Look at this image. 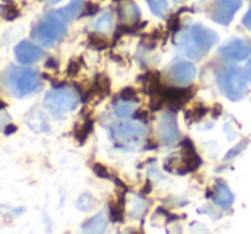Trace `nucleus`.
Here are the masks:
<instances>
[{"instance_id": "nucleus-1", "label": "nucleus", "mask_w": 251, "mask_h": 234, "mask_svg": "<svg viewBox=\"0 0 251 234\" xmlns=\"http://www.w3.org/2000/svg\"><path fill=\"white\" fill-rule=\"evenodd\" d=\"M217 82L221 91L231 101H239L248 91V77L239 67H226L217 74Z\"/></svg>"}, {"instance_id": "nucleus-2", "label": "nucleus", "mask_w": 251, "mask_h": 234, "mask_svg": "<svg viewBox=\"0 0 251 234\" xmlns=\"http://www.w3.org/2000/svg\"><path fill=\"white\" fill-rule=\"evenodd\" d=\"M5 82L9 86L10 93L17 98L31 94L40 84V76L38 72L26 67H10L5 74Z\"/></svg>"}, {"instance_id": "nucleus-3", "label": "nucleus", "mask_w": 251, "mask_h": 234, "mask_svg": "<svg viewBox=\"0 0 251 234\" xmlns=\"http://www.w3.org/2000/svg\"><path fill=\"white\" fill-rule=\"evenodd\" d=\"M146 127L142 123L137 122H125L118 123L111 129V137L115 142L122 147L126 149H135L142 144V140L146 139Z\"/></svg>"}, {"instance_id": "nucleus-4", "label": "nucleus", "mask_w": 251, "mask_h": 234, "mask_svg": "<svg viewBox=\"0 0 251 234\" xmlns=\"http://www.w3.org/2000/svg\"><path fill=\"white\" fill-rule=\"evenodd\" d=\"M79 104V96L70 87H60L53 89L45 96V106L55 115H63L77 108Z\"/></svg>"}, {"instance_id": "nucleus-5", "label": "nucleus", "mask_w": 251, "mask_h": 234, "mask_svg": "<svg viewBox=\"0 0 251 234\" xmlns=\"http://www.w3.org/2000/svg\"><path fill=\"white\" fill-rule=\"evenodd\" d=\"M67 33V26L65 23L58 19H53L48 17L45 21H41L36 27L33 29V38L43 47H51L56 41H60V38Z\"/></svg>"}, {"instance_id": "nucleus-6", "label": "nucleus", "mask_w": 251, "mask_h": 234, "mask_svg": "<svg viewBox=\"0 0 251 234\" xmlns=\"http://www.w3.org/2000/svg\"><path fill=\"white\" fill-rule=\"evenodd\" d=\"M159 139L164 145H173L179 140V132H178V123H176V116L175 113L168 111L161 116L159 120Z\"/></svg>"}, {"instance_id": "nucleus-7", "label": "nucleus", "mask_w": 251, "mask_h": 234, "mask_svg": "<svg viewBox=\"0 0 251 234\" xmlns=\"http://www.w3.org/2000/svg\"><path fill=\"white\" fill-rule=\"evenodd\" d=\"M251 55V43L246 40H231L221 48V56L231 62H239Z\"/></svg>"}, {"instance_id": "nucleus-8", "label": "nucleus", "mask_w": 251, "mask_h": 234, "mask_svg": "<svg viewBox=\"0 0 251 234\" xmlns=\"http://www.w3.org/2000/svg\"><path fill=\"white\" fill-rule=\"evenodd\" d=\"M168 76L178 86H186L190 84L197 76V69L190 62H175L168 69Z\"/></svg>"}, {"instance_id": "nucleus-9", "label": "nucleus", "mask_w": 251, "mask_h": 234, "mask_svg": "<svg viewBox=\"0 0 251 234\" xmlns=\"http://www.w3.org/2000/svg\"><path fill=\"white\" fill-rule=\"evenodd\" d=\"M243 0H215L214 3V19L221 24H229L241 7Z\"/></svg>"}, {"instance_id": "nucleus-10", "label": "nucleus", "mask_w": 251, "mask_h": 234, "mask_svg": "<svg viewBox=\"0 0 251 234\" xmlns=\"http://www.w3.org/2000/svg\"><path fill=\"white\" fill-rule=\"evenodd\" d=\"M190 33H192L197 47L200 48L201 55H203L205 52H208V50L217 43V34H215L212 29H208V27L201 26V24H195V26H192L190 27Z\"/></svg>"}, {"instance_id": "nucleus-11", "label": "nucleus", "mask_w": 251, "mask_h": 234, "mask_svg": "<svg viewBox=\"0 0 251 234\" xmlns=\"http://www.w3.org/2000/svg\"><path fill=\"white\" fill-rule=\"evenodd\" d=\"M14 53H16V58L21 63H24V65L34 63L43 58V50L36 47V45H33L31 41H21L16 47V50H14Z\"/></svg>"}, {"instance_id": "nucleus-12", "label": "nucleus", "mask_w": 251, "mask_h": 234, "mask_svg": "<svg viewBox=\"0 0 251 234\" xmlns=\"http://www.w3.org/2000/svg\"><path fill=\"white\" fill-rule=\"evenodd\" d=\"M84 10V0H72L67 7L60 10H55V12H50L48 17H53V19H58L62 23H70V21L77 19V17L82 14Z\"/></svg>"}, {"instance_id": "nucleus-13", "label": "nucleus", "mask_w": 251, "mask_h": 234, "mask_svg": "<svg viewBox=\"0 0 251 234\" xmlns=\"http://www.w3.org/2000/svg\"><path fill=\"white\" fill-rule=\"evenodd\" d=\"M176 43H178V48L181 50L186 56H190V58H200L201 56L200 48L197 47V43H195V40H193L190 29L183 31V33L178 36V40H176Z\"/></svg>"}, {"instance_id": "nucleus-14", "label": "nucleus", "mask_w": 251, "mask_h": 234, "mask_svg": "<svg viewBox=\"0 0 251 234\" xmlns=\"http://www.w3.org/2000/svg\"><path fill=\"white\" fill-rule=\"evenodd\" d=\"M26 123L34 130V132L41 133V132H48L50 130V123H48V116L45 115L41 109L34 108L27 113L26 116Z\"/></svg>"}, {"instance_id": "nucleus-15", "label": "nucleus", "mask_w": 251, "mask_h": 234, "mask_svg": "<svg viewBox=\"0 0 251 234\" xmlns=\"http://www.w3.org/2000/svg\"><path fill=\"white\" fill-rule=\"evenodd\" d=\"M118 16L120 19L123 21V24H137L140 19V10L139 7L135 5L133 2H130V0H126L125 3H122L118 9Z\"/></svg>"}, {"instance_id": "nucleus-16", "label": "nucleus", "mask_w": 251, "mask_h": 234, "mask_svg": "<svg viewBox=\"0 0 251 234\" xmlns=\"http://www.w3.org/2000/svg\"><path fill=\"white\" fill-rule=\"evenodd\" d=\"M214 202L219 205V207L227 208V207H231L232 202H234V195H232V191L227 188V185H224V183H217L215 191H214Z\"/></svg>"}, {"instance_id": "nucleus-17", "label": "nucleus", "mask_w": 251, "mask_h": 234, "mask_svg": "<svg viewBox=\"0 0 251 234\" xmlns=\"http://www.w3.org/2000/svg\"><path fill=\"white\" fill-rule=\"evenodd\" d=\"M106 222H108L106 221V212H100L93 219L84 222L82 231L86 234H102L106 229Z\"/></svg>"}, {"instance_id": "nucleus-18", "label": "nucleus", "mask_w": 251, "mask_h": 234, "mask_svg": "<svg viewBox=\"0 0 251 234\" xmlns=\"http://www.w3.org/2000/svg\"><path fill=\"white\" fill-rule=\"evenodd\" d=\"M113 109H115V115L118 118H128L135 111V104H133V101H128V99H122V101L115 103V108Z\"/></svg>"}, {"instance_id": "nucleus-19", "label": "nucleus", "mask_w": 251, "mask_h": 234, "mask_svg": "<svg viewBox=\"0 0 251 234\" xmlns=\"http://www.w3.org/2000/svg\"><path fill=\"white\" fill-rule=\"evenodd\" d=\"M113 27V16L111 12H102L100 17H98V21L94 23V29L98 31V33H108V31H111Z\"/></svg>"}, {"instance_id": "nucleus-20", "label": "nucleus", "mask_w": 251, "mask_h": 234, "mask_svg": "<svg viewBox=\"0 0 251 234\" xmlns=\"http://www.w3.org/2000/svg\"><path fill=\"white\" fill-rule=\"evenodd\" d=\"M146 208H147L146 200H142L140 197L130 198V214H132V217H140L146 212Z\"/></svg>"}, {"instance_id": "nucleus-21", "label": "nucleus", "mask_w": 251, "mask_h": 234, "mask_svg": "<svg viewBox=\"0 0 251 234\" xmlns=\"http://www.w3.org/2000/svg\"><path fill=\"white\" fill-rule=\"evenodd\" d=\"M149 2V7L152 9V12L155 16L162 17L166 12H168V7H169V2L168 0H147Z\"/></svg>"}, {"instance_id": "nucleus-22", "label": "nucleus", "mask_w": 251, "mask_h": 234, "mask_svg": "<svg viewBox=\"0 0 251 234\" xmlns=\"http://www.w3.org/2000/svg\"><path fill=\"white\" fill-rule=\"evenodd\" d=\"M93 120H86V122H84V125L80 127V129H77V133H75V139L80 142V144H82L84 140L87 139V135H89L91 133V130H93Z\"/></svg>"}, {"instance_id": "nucleus-23", "label": "nucleus", "mask_w": 251, "mask_h": 234, "mask_svg": "<svg viewBox=\"0 0 251 234\" xmlns=\"http://www.w3.org/2000/svg\"><path fill=\"white\" fill-rule=\"evenodd\" d=\"M89 45L93 48H96V50H104L106 47H108V41H106V38L100 36V34H91V36H89Z\"/></svg>"}, {"instance_id": "nucleus-24", "label": "nucleus", "mask_w": 251, "mask_h": 234, "mask_svg": "<svg viewBox=\"0 0 251 234\" xmlns=\"http://www.w3.org/2000/svg\"><path fill=\"white\" fill-rule=\"evenodd\" d=\"M93 204H94L93 197H91V195H87V193L80 195L79 200H77V207H79L80 210H89V208L93 207Z\"/></svg>"}, {"instance_id": "nucleus-25", "label": "nucleus", "mask_w": 251, "mask_h": 234, "mask_svg": "<svg viewBox=\"0 0 251 234\" xmlns=\"http://www.w3.org/2000/svg\"><path fill=\"white\" fill-rule=\"evenodd\" d=\"M96 89L100 91L101 94H108L109 93V80L108 77L104 76H100L96 79Z\"/></svg>"}, {"instance_id": "nucleus-26", "label": "nucleus", "mask_w": 251, "mask_h": 234, "mask_svg": "<svg viewBox=\"0 0 251 234\" xmlns=\"http://www.w3.org/2000/svg\"><path fill=\"white\" fill-rule=\"evenodd\" d=\"M17 16H19V10H17V7L14 5V3H9V5L3 7V17H5L7 21L16 19Z\"/></svg>"}, {"instance_id": "nucleus-27", "label": "nucleus", "mask_w": 251, "mask_h": 234, "mask_svg": "<svg viewBox=\"0 0 251 234\" xmlns=\"http://www.w3.org/2000/svg\"><path fill=\"white\" fill-rule=\"evenodd\" d=\"M79 69H80L79 60H72V62L69 63V67H67V74H69L70 77H74V76L79 74Z\"/></svg>"}, {"instance_id": "nucleus-28", "label": "nucleus", "mask_w": 251, "mask_h": 234, "mask_svg": "<svg viewBox=\"0 0 251 234\" xmlns=\"http://www.w3.org/2000/svg\"><path fill=\"white\" fill-rule=\"evenodd\" d=\"M93 171L96 173L100 178H109L108 169H106L104 166H101V164H93Z\"/></svg>"}, {"instance_id": "nucleus-29", "label": "nucleus", "mask_w": 251, "mask_h": 234, "mask_svg": "<svg viewBox=\"0 0 251 234\" xmlns=\"http://www.w3.org/2000/svg\"><path fill=\"white\" fill-rule=\"evenodd\" d=\"M109 210H111V221H115V222L122 221V208H118L115 204H111L109 205Z\"/></svg>"}, {"instance_id": "nucleus-30", "label": "nucleus", "mask_w": 251, "mask_h": 234, "mask_svg": "<svg viewBox=\"0 0 251 234\" xmlns=\"http://www.w3.org/2000/svg\"><path fill=\"white\" fill-rule=\"evenodd\" d=\"M122 99H128V101H133L135 99V91L133 89H123L122 91Z\"/></svg>"}, {"instance_id": "nucleus-31", "label": "nucleus", "mask_w": 251, "mask_h": 234, "mask_svg": "<svg viewBox=\"0 0 251 234\" xmlns=\"http://www.w3.org/2000/svg\"><path fill=\"white\" fill-rule=\"evenodd\" d=\"M243 24H245V27H246V29H251V7H250V10H248V12H246L245 19H243Z\"/></svg>"}, {"instance_id": "nucleus-32", "label": "nucleus", "mask_w": 251, "mask_h": 234, "mask_svg": "<svg viewBox=\"0 0 251 234\" xmlns=\"http://www.w3.org/2000/svg\"><path fill=\"white\" fill-rule=\"evenodd\" d=\"M98 12V5H89L87 7V10L84 14H87V16H91V14H96Z\"/></svg>"}, {"instance_id": "nucleus-33", "label": "nucleus", "mask_w": 251, "mask_h": 234, "mask_svg": "<svg viewBox=\"0 0 251 234\" xmlns=\"http://www.w3.org/2000/svg\"><path fill=\"white\" fill-rule=\"evenodd\" d=\"M16 130H17V129H16V127H14V125H7L3 132H5L7 135H10V133H14V132H16Z\"/></svg>"}, {"instance_id": "nucleus-34", "label": "nucleus", "mask_w": 251, "mask_h": 234, "mask_svg": "<svg viewBox=\"0 0 251 234\" xmlns=\"http://www.w3.org/2000/svg\"><path fill=\"white\" fill-rule=\"evenodd\" d=\"M47 67H48V69H56V67H58V65H56V62H55V60H48Z\"/></svg>"}, {"instance_id": "nucleus-35", "label": "nucleus", "mask_w": 251, "mask_h": 234, "mask_svg": "<svg viewBox=\"0 0 251 234\" xmlns=\"http://www.w3.org/2000/svg\"><path fill=\"white\" fill-rule=\"evenodd\" d=\"M246 72H248V79L251 80V60H250V63H248V69H246Z\"/></svg>"}, {"instance_id": "nucleus-36", "label": "nucleus", "mask_w": 251, "mask_h": 234, "mask_svg": "<svg viewBox=\"0 0 251 234\" xmlns=\"http://www.w3.org/2000/svg\"><path fill=\"white\" fill-rule=\"evenodd\" d=\"M3 120H7V116L3 115V116H0V129H2V123H3Z\"/></svg>"}, {"instance_id": "nucleus-37", "label": "nucleus", "mask_w": 251, "mask_h": 234, "mask_svg": "<svg viewBox=\"0 0 251 234\" xmlns=\"http://www.w3.org/2000/svg\"><path fill=\"white\" fill-rule=\"evenodd\" d=\"M5 106H7V104H5V103H3V101H2V99H0V109H3V108H5Z\"/></svg>"}, {"instance_id": "nucleus-38", "label": "nucleus", "mask_w": 251, "mask_h": 234, "mask_svg": "<svg viewBox=\"0 0 251 234\" xmlns=\"http://www.w3.org/2000/svg\"><path fill=\"white\" fill-rule=\"evenodd\" d=\"M60 2V0H51V3H58Z\"/></svg>"}]
</instances>
